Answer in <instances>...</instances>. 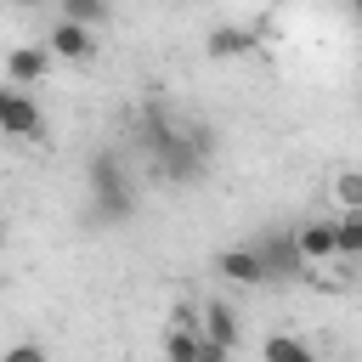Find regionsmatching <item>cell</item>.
Listing matches in <instances>:
<instances>
[{"label": "cell", "instance_id": "obj_1", "mask_svg": "<svg viewBox=\"0 0 362 362\" xmlns=\"http://www.w3.org/2000/svg\"><path fill=\"white\" fill-rule=\"evenodd\" d=\"M158 170L170 175V181H181V187H192L198 175H204V164H209V130L204 124H192V130H175L158 153Z\"/></svg>", "mask_w": 362, "mask_h": 362}, {"label": "cell", "instance_id": "obj_2", "mask_svg": "<svg viewBox=\"0 0 362 362\" xmlns=\"http://www.w3.org/2000/svg\"><path fill=\"white\" fill-rule=\"evenodd\" d=\"M255 255L266 260V277H272V283L305 277V255H300V238H294V232H260V238H255Z\"/></svg>", "mask_w": 362, "mask_h": 362}, {"label": "cell", "instance_id": "obj_3", "mask_svg": "<svg viewBox=\"0 0 362 362\" xmlns=\"http://www.w3.org/2000/svg\"><path fill=\"white\" fill-rule=\"evenodd\" d=\"M45 45H51V57H57V62H90V57H96V34H90L85 23H68V17H57V23H51Z\"/></svg>", "mask_w": 362, "mask_h": 362}, {"label": "cell", "instance_id": "obj_4", "mask_svg": "<svg viewBox=\"0 0 362 362\" xmlns=\"http://www.w3.org/2000/svg\"><path fill=\"white\" fill-rule=\"evenodd\" d=\"M0 124H6V136H23V141L45 130V119H40L34 96H28V90H17V85H6V90H0Z\"/></svg>", "mask_w": 362, "mask_h": 362}, {"label": "cell", "instance_id": "obj_5", "mask_svg": "<svg viewBox=\"0 0 362 362\" xmlns=\"http://www.w3.org/2000/svg\"><path fill=\"white\" fill-rule=\"evenodd\" d=\"M51 45H17L11 57H6V85H17V90H28L34 79H45L51 74Z\"/></svg>", "mask_w": 362, "mask_h": 362}, {"label": "cell", "instance_id": "obj_6", "mask_svg": "<svg viewBox=\"0 0 362 362\" xmlns=\"http://www.w3.org/2000/svg\"><path fill=\"white\" fill-rule=\"evenodd\" d=\"M294 238H300V255H305V266L339 260V226H334V221H300V226H294Z\"/></svg>", "mask_w": 362, "mask_h": 362}, {"label": "cell", "instance_id": "obj_7", "mask_svg": "<svg viewBox=\"0 0 362 362\" xmlns=\"http://www.w3.org/2000/svg\"><path fill=\"white\" fill-rule=\"evenodd\" d=\"M255 45H260V34L243 28V23H221V28H209V40H204V51H209L215 62H238V57H249Z\"/></svg>", "mask_w": 362, "mask_h": 362}, {"label": "cell", "instance_id": "obj_8", "mask_svg": "<svg viewBox=\"0 0 362 362\" xmlns=\"http://www.w3.org/2000/svg\"><path fill=\"white\" fill-rule=\"evenodd\" d=\"M215 272H221L226 283H238V288L266 283V260L255 255V243H249V249H221V255H215Z\"/></svg>", "mask_w": 362, "mask_h": 362}, {"label": "cell", "instance_id": "obj_9", "mask_svg": "<svg viewBox=\"0 0 362 362\" xmlns=\"http://www.w3.org/2000/svg\"><path fill=\"white\" fill-rule=\"evenodd\" d=\"M85 181H90V198H96V192H130V175H124L119 153H90Z\"/></svg>", "mask_w": 362, "mask_h": 362}, {"label": "cell", "instance_id": "obj_10", "mask_svg": "<svg viewBox=\"0 0 362 362\" xmlns=\"http://www.w3.org/2000/svg\"><path fill=\"white\" fill-rule=\"evenodd\" d=\"M136 215V187L130 192H96L90 198V221L96 226H119V221H130Z\"/></svg>", "mask_w": 362, "mask_h": 362}, {"label": "cell", "instance_id": "obj_11", "mask_svg": "<svg viewBox=\"0 0 362 362\" xmlns=\"http://www.w3.org/2000/svg\"><path fill=\"white\" fill-rule=\"evenodd\" d=\"M238 311L226 305V300H209L204 305V339H215V345H238Z\"/></svg>", "mask_w": 362, "mask_h": 362}, {"label": "cell", "instance_id": "obj_12", "mask_svg": "<svg viewBox=\"0 0 362 362\" xmlns=\"http://www.w3.org/2000/svg\"><path fill=\"white\" fill-rule=\"evenodd\" d=\"M198 356H204V334L170 322V334H164V362H198Z\"/></svg>", "mask_w": 362, "mask_h": 362}, {"label": "cell", "instance_id": "obj_13", "mask_svg": "<svg viewBox=\"0 0 362 362\" xmlns=\"http://www.w3.org/2000/svg\"><path fill=\"white\" fill-rule=\"evenodd\" d=\"M260 356H266V362H317V351H311L305 339H294V334H266Z\"/></svg>", "mask_w": 362, "mask_h": 362}, {"label": "cell", "instance_id": "obj_14", "mask_svg": "<svg viewBox=\"0 0 362 362\" xmlns=\"http://www.w3.org/2000/svg\"><path fill=\"white\" fill-rule=\"evenodd\" d=\"M339 260H362V209H339Z\"/></svg>", "mask_w": 362, "mask_h": 362}, {"label": "cell", "instance_id": "obj_15", "mask_svg": "<svg viewBox=\"0 0 362 362\" xmlns=\"http://www.w3.org/2000/svg\"><path fill=\"white\" fill-rule=\"evenodd\" d=\"M334 198H339V209H362V170H339L334 175Z\"/></svg>", "mask_w": 362, "mask_h": 362}, {"label": "cell", "instance_id": "obj_16", "mask_svg": "<svg viewBox=\"0 0 362 362\" xmlns=\"http://www.w3.org/2000/svg\"><path fill=\"white\" fill-rule=\"evenodd\" d=\"M62 17H68V23H85V28H96V23L107 17V0H62Z\"/></svg>", "mask_w": 362, "mask_h": 362}, {"label": "cell", "instance_id": "obj_17", "mask_svg": "<svg viewBox=\"0 0 362 362\" xmlns=\"http://www.w3.org/2000/svg\"><path fill=\"white\" fill-rule=\"evenodd\" d=\"M0 362H45V345H34V339H23V345H11Z\"/></svg>", "mask_w": 362, "mask_h": 362}, {"label": "cell", "instance_id": "obj_18", "mask_svg": "<svg viewBox=\"0 0 362 362\" xmlns=\"http://www.w3.org/2000/svg\"><path fill=\"white\" fill-rule=\"evenodd\" d=\"M226 356H232V345H215V339H204V356H198V362H226Z\"/></svg>", "mask_w": 362, "mask_h": 362}, {"label": "cell", "instance_id": "obj_19", "mask_svg": "<svg viewBox=\"0 0 362 362\" xmlns=\"http://www.w3.org/2000/svg\"><path fill=\"white\" fill-rule=\"evenodd\" d=\"M17 6H40V0H17Z\"/></svg>", "mask_w": 362, "mask_h": 362}, {"label": "cell", "instance_id": "obj_20", "mask_svg": "<svg viewBox=\"0 0 362 362\" xmlns=\"http://www.w3.org/2000/svg\"><path fill=\"white\" fill-rule=\"evenodd\" d=\"M351 6H356V17H362V0H351Z\"/></svg>", "mask_w": 362, "mask_h": 362}]
</instances>
